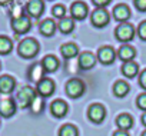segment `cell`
<instances>
[{
  "label": "cell",
  "instance_id": "cell-40",
  "mask_svg": "<svg viewBox=\"0 0 146 136\" xmlns=\"http://www.w3.org/2000/svg\"><path fill=\"white\" fill-rule=\"evenodd\" d=\"M0 67H2V63H0Z\"/></svg>",
  "mask_w": 146,
  "mask_h": 136
},
{
  "label": "cell",
  "instance_id": "cell-5",
  "mask_svg": "<svg viewBox=\"0 0 146 136\" xmlns=\"http://www.w3.org/2000/svg\"><path fill=\"white\" fill-rule=\"evenodd\" d=\"M110 22V15L106 9H95L90 13V23L96 29H103L109 25Z\"/></svg>",
  "mask_w": 146,
  "mask_h": 136
},
{
  "label": "cell",
  "instance_id": "cell-13",
  "mask_svg": "<svg viewBox=\"0 0 146 136\" xmlns=\"http://www.w3.org/2000/svg\"><path fill=\"white\" fill-rule=\"evenodd\" d=\"M17 105L16 100L12 98H3L0 99V116L3 117H12L16 113Z\"/></svg>",
  "mask_w": 146,
  "mask_h": 136
},
{
  "label": "cell",
  "instance_id": "cell-23",
  "mask_svg": "<svg viewBox=\"0 0 146 136\" xmlns=\"http://www.w3.org/2000/svg\"><path fill=\"white\" fill-rule=\"evenodd\" d=\"M122 73H123V76H126L127 79H133V78H136V76H139V64L135 62V60H132V62H127V63H123L122 64Z\"/></svg>",
  "mask_w": 146,
  "mask_h": 136
},
{
  "label": "cell",
  "instance_id": "cell-21",
  "mask_svg": "<svg viewBox=\"0 0 146 136\" xmlns=\"http://www.w3.org/2000/svg\"><path fill=\"white\" fill-rule=\"evenodd\" d=\"M135 125V120H133V116L129 115V113H120L117 117H116V126L119 130H125L127 132L129 129H132Z\"/></svg>",
  "mask_w": 146,
  "mask_h": 136
},
{
  "label": "cell",
  "instance_id": "cell-30",
  "mask_svg": "<svg viewBox=\"0 0 146 136\" xmlns=\"http://www.w3.org/2000/svg\"><path fill=\"white\" fill-rule=\"evenodd\" d=\"M136 34L139 36L140 40L146 42V20H143V22L139 23V26L136 27Z\"/></svg>",
  "mask_w": 146,
  "mask_h": 136
},
{
  "label": "cell",
  "instance_id": "cell-2",
  "mask_svg": "<svg viewBox=\"0 0 146 136\" xmlns=\"http://www.w3.org/2000/svg\"><path fill=\"white\" fill-rule=\"evenodd\" d=\"M64 92L66 95L70 98V99H79L85 95L86 92V85L82 79L79 78H72L66 82V86H64Z\"/></svg>",
  "mask_w": 146,
  "mask_h": 136
},
{
  "label": "cell",
  "instance_id": "cell-16",
  "mask_svg": "<svg viewBox=\"0 0 146 136\" xmlns=\"http://www.w3.org/2000/svg\"><path fill=\"white\" fill-rule=\"evenodd\" d=\"M67 110H69V106H67V103H66L64 100H62V99H56V100H53V102L50 103V112H52V115H53L54 117H57V119L64 117V116L67 115Z\"/></svg>",
  "mask_w": 146,
  "mask_h": 136
},
{
  "label": "cell",
  "instance_id": "cell-9",
  "mask_svg": "<svg viewBox=\"0 0 146 136\" xmlns=\"http://www.w3.org/2000/svg\"><path fill=\"white\" fill-rule=\"evenodd\" d=\"M54 90H56V85H54V82H53L50 78H43V79L36 85V93H37L40 98H43V99L50 98V96L54 93Z\"/></svg>",
  "mask_w": 146,
  "mask_h": 136
},
{
  "label": "cell",
  "instance_id": "cell-14",
  "mask_svg": "<svg viewBox=\"0 0 146 136\" xmlns=\"http://www.w3.org/2000/svg\"><path fill=\"white\" fill-rule=\"evenodd\" d=\"M112 16H113V19H115L116 22H119V23H126V22L130 19L132 12H130V9H129L126 5L119 3V5H116V6L113 7Z\"/></svg>",
  "mask_w": 146,
  "mask_h": 136
},
{
  "label": "cell",
  "instance_id": "cell-27",
  "mask_svg": "<svg viewBox=\"0 0 146 136\" xmlns=\"http://www.w3.org/2000/svg\"><path fill=\"white\" fill-rule=\"evenodd\" d=\"M29 109H30V112H32L33 115H40V113L43 112V109H44V99L37 95V96L33 99V102H32V105H30Z\"/></svg>",
  "mask_w": 146,
  "mask_h": 136
},
{
  "label": "cell",
  "instance_id": "cell-25",
  "mask_svg": "<svg viewBox=\"0 0 146 136\" xmlns=\"http://www.w3.org/2000/svg\"><path fill=\"white\" fill-rule=\"evenodd\" d=\"M57 29L63 33V34H69L75 30V20H73L70 16H66L63 19L59 20L57 23Z\"/></svg>",
  "mask_w": 146,
  "mask_h": 136
},
{
  "label": "cell",
  "instance_id": "cell-35",
  "mask_svg": "<svg viewBox=\"0 0 146 136\" xmlns=\"http://www.w3.org/2000/svg\"><path fill=\"white\" fill-rule=\"evenodd\" d=\"M133 5L139 12H146V0H133Z\"/></svg>",
  "mask_w": 146,
  "mask_h": 136
},
{
  "label": "cell",
  "instance_id": "cell-8",
  "mask_svg": "<svg viewBox=\"0 0 146 136\" xmlns=\"http://www.w3.org/2000/svg\"><path fill=\"white\" fill-rule=\"evenodd\" d=\"M10 26H12V29H13V32L16 34H25V33H27L30 30L32 20H30V17L27 15H25V16H20L17 19H12Z\"/></svg>",
  "mask_w": 146,
  "mask_h": 136
},
{
  "label": "cell",
  "instance_id": "cell-22",
  "mask_svg": "<svg viewBox=\"0 0 146 136\" xmlns=\"http://www.w3.org/2000/svg\"><path fill=\"white\" fill-rule=\"evenodd\" d=\"M56 29H57V25L53 19H44L39 25V30L44 37H52L56 33Z\"/></svg>",
  "mask_w": 146,
  "mask_h": 136
},
{
  "label": "cell",
  "instance_id": "cell-7",
  "mask_svg": "<svg viewBox=\"0 0 146 136\" xmlns=\"http://www.w3.org/2000/svg\"><path fill=\"white\" fill-rule=\"evenodd\" d=\"M25 12L30 19H39L44 13V2L43 0H27Z\"/></svg>",
  "mask_w": 146,
  "mask_h": 136
},
{
  "label": "cell",
  "instance_id": "cell-19",
  "mask_svg": "<svg viewBox=\"0 0 146 136\" xmlns=\"http://www.w3.org/2000/svg\"><path fill=\"white\" fill-rule=\"evenodd\" d=\"M40 64L43 66V69H44L46 73H53V72H56L59 69V64L60 63H59V59L54 54H46L42 59Z\"/></svg>",
  "mask_w": 146,
  "mask_h": 136
},
{
  "label": "cell",
  "instance_id": "cell-31",
  "mask_svg": "<svg viewBox=\"0 0 146 136\" xmlns=\"http://www.w3.org/2000/svg\"><path fill=\"white\" fill-rule=\"evenodd\" d=\"M136 106H137V109L143 110V113L146 112V92L140 93V95L136 98Z\"/></svg>",
  "mask_w": 146,
  "mask_h": 136
},
{
  "label": "cell",
  "instance_id": "cell-4",
  "mask_svg": "<svg viewBox=\"0 0 146 136\" xmlns=\"http://www.w3.org/2000/svg\"><path fill=\"white\" fill-rule=\"evenodd\" d=\"M36 96H37V93H36V89L35 88H32V86H23L17 92L16 100H17V105L22 109H27V107H30V105H32V102H33V99Z\"/></svg>",
  "mask_w": 146,
  "mask_h": 136
},
{
  "label": "cell",
  "instance_id": "cell-12",
  "mask_svg": "<svg viewBox=\"0 0 146 136\" xmlns=\"http://www.w3.org/2000/svg\"><path fill=\"white\" fill-rule=\"evenodd\" d=\"M98 59L96 56L92 53V52H83V53H79V57H78V66L80 70H90L95 67Z\"/></svg>",
  "mask_w": 146,
  "mask_h": 136
},
{
  "label": "cell",
  "instance_id": "cell-32",
  "mask_svg": "<svg viewBox=\"0 0 146 136\" xmlns=\"http://www.w3.org/2000/svg\"><path fill=\"white\" fill-rule=\"evenodd\" d=\"M10 16H12V19H17V17H20V16H25L23 7H20V6H13V7L10 9Z\"/></svg>",
  "mask_w": 146,
  "mask_h": 136
},
{
  "label": "cell",
  "instance_id": "cell-3",
  "mask_svg": "<svg viewBox=\"0 0 146 136\" xmlns=\"http://www.w3.org/2000/svg\"><path fill=\"white\" fill-rule=\"evenodd\" d=\"M136 34V29L132 23L126 22V23H119L115 29V37L117 42H122L123 44H129V42L133 40Z\"/></svg>",
  "mask_w": 146,
  "mask_h": 136
},
{
  "label": "cell",
  "instance_id": "cell-17",
  "mask_svg": "<svg viewBox=\"0 0 146 136\" xmlns=\"http://www.w3.org/2000/svg\"><path fill=\"white\" fill-rule=\"evenodd\" d=\"M116 54L123 63H127V62H132L136 57V49L130 44H122L119 47V50L116 52Z\"/></svg>",
  "mask_w": 146,
  "mask_h": 136
},
{
  "label": "cell",
  "instance_id": "cell-36",
  "mask_svg": "<svg viewBox=\"0 0 146 136\" xmlns=\"http://www.w3.org/2000/svg\"><path fill=\"white\" fill-rule=\"evenodd\" d=\"M113 136H129V133L127 132H125V130H115L113 132Z\"/></svg>",
  "mask_w": 146,
  "mask_h": 136
},
{
  "label": "cell",
  "instance_id": "cell-18",
  "mask_svg": "<svg viewBox=\"0 0 146 136\" xmlns=\"http://www.w3.org/2000/svg\"><path fill=\"white\" fill-rule=\"evenodd\" d=\"M16 88V80L10 75L0 76V93L2 95H10Z\"/></svg>",
  "mask_w": 146,
  "mask_h": 136
},
{
  "label": "cell",
  "instance_id": "cell-33",
  "mask_svg": "<svg viewBox=\"0 0 146 136\" xmlns=\"http://www.w3.org/2000/svg\"><path fill=\"white\" fill-rule=\"evenodd\" d=\"M112 3V0H92V5L96 6V9H105Z\"/></svg>",
  "mask_w": 146,
  "mask_h": 136
},
{
  "label": "cell",
  "instance_id": "cell-39",
  "mask_svg": "<svg viewBox=\"0 0 146 136\" xmlns=\"http://www.w3.org/2000/svg\"><path fill=\"white\" fill-rule=\"evenodd\" d=\"M142 136H146V130H145V132H143V133H142Z\"/></svg>",
  "mask_w": 146,
  "mask_h": 136
},
{
  "label": "cell",
  "instance_id": "cell-15",
  "mask_svg": "<svg viewBox=\"0 0 146 136\" xmlns=\"http://www.w3.org/2000/svg\"><path fill=\"white\" fill-rule=\"evenodd\" d=\"M44 75H46V72H44V69H43V66L40 64V62L30 64V67L27 69V79H29L30 82L36 83V85H37L43 78H46Z\"/></svg>",
  "mask_w": 146,
  "mask_h": 136
},
{
  "label": "cell",
  "instance_id": "cell-38",
  "mask_svg": "<svg viewBox=\"0 0 146 136\" xmlns=\"http://www.w3.org/2000/svg\"><path fill=\"white\" fill-rule=\"evenodd\" d=\"M140 120H142V125H143V126L146 127V112H145V113L142 115V117H140Z\"/></svg>",
  "mask_w": 146,
  "mask_h": 136
},
{
  "label": "cell",
  "instance_id": "cell-29",
  "mask_svg": "<svg viewBox=\"0 0 146 136\" xmlns=\"http://www.w3.org/2000/svg\"><path fill=\"white\" fill-rule=\"evenodd\" d=\"M52 15L56 19H63V17H66V7L63 5H54L52 7Z\"/></svg>",
  "mask_w": 146,
  "mask_h": 136
},
{
  "label": "cell",
  "instance_id": "cell-28",
  "mask_svg": "<svg viewBox=\"0 0 146 136\" xmlns=\"http://www.w3.org/2000/svg\"><path fill=\"white\" fill-rule=\"evenodd\" d=\"M59 136H79V130L75 125L66 123L59 129Z\"/></svg>",
  "mask_w": 146,
  "mask_h": 136
},
{
  "label": "cell",
  "instance_id": "cell-1",
  "mask_svg": "<svg viewBox=\"0 0 146 136\" xmlns=\"http://www.w3.org/2000/svg\"><path fill=\"white\" fill-rule=\"evenodd\" d=\"M39 50H40V44L33 37H26V39L20 40V43L17 46V53L23 59H33L35 56H37Z\"/></svg>",
  "mask_w": 146,
  "mask_h": 136
},
{
  "label": "cell",
  "instance_id": "cell-10",
  "mask_svg": "<svg viewBox=\"0 0 146 136\" xmlns=\"http://www.w3.org/2000/svg\"><path fill=\"white\" fill-rule=\"evenodd\" d=\"M88 117H89L90 122H93L96 125L102 123L105 120V117H106V109H105V106L100 105V103H92L89 106V109H88Z\"/></svg>",
  "mask_w": 146,
  "mask_h": 136
},
{
  "label": "cell",
  "instance_id": "cell-11",
  "mask_svg": "<svg viewBox=\"0 0 146 136\" xmlns=\"http://www.w3.org/2000/svg\"><path fill=\"white\" fill-rule=\"evenodd\" d=\"M117 54L115 52V49L112 46H102L99 47L98 50V54H96V59L102 63V64H112L115 60H116Z\"/></svg>",
  "mask_w": 146,
  "mask_h": 136
},
{
  "label": "cell",
  "instance_id": "cell-20",
  "mask_svg": "<svg viewBox=\"0 0 146 136\" xmlns=\"http://www.w3.org/2000/svg\"><path fill=\"white\" fill-rule=\"evenodd\" d=\"M60 53L63 56L64 60H70L73 57H76L79 54V46L73 42H69V43H64L60 46Z\"/></svg>",
  "mask_w": 146,
  "mask_h": 136
},
{
  "label": "cell",
  "instance_id": "cell-37",
  "mask_svg": "<svg viewBox=\"0 0 146 136\" xmlns=\"http://www.w3.org/2000/svg\"><path fill=\"white\" fill-rule=\"evenodd\" d=\"M13 0H0V6H6V5H10Z\"/></svg>",
  "mask_w": 146,
  "mask_h": 136
},
{
  "label": "cell",
  "instance_id": "cell-24",
  "mask_svg": "<svg viewBox=\"0 0 146 136\" xmlns=\"http://www.w3.org/2000/svg\"><path fill=\"white\" fill-rule=\"evenodd\" d=\"M112 92H113V95L116 98H125L130 92V86L125 80H116L115 85H113V88H112Z\"/></svg>",
  "mask_w": 146,
  "mask_h": 136
},
{
  "label": "cell",
  "instance_id": "cell-6",
  "mask_svg": "<svg viewBox=\"0 0 146 136\" xmlns=\"http://www.w3.org/2000/svg\"><path fill=\"white\" fill-rule=\"evenodd\" d=\"M88 15H89V6L85 2L78 0V2H73L72 3V6H70V17L75 20V22L76 20L78 22L85 20L88 17Z\"/></svg>",
  "mask_w": 146,
  "mask_h": 136
},
{
  "label": "cell",
  "instance_id": "cell-34",
  "mask_svg": "<svg viewBox=\"0 0 146 136\" xmlns=\"http://www.w3.org/2000/svg\"><path fill=\"white\" fill-rule=\"evenodd\" d=\"M137 79H139V86L146 92V69H145V70H142V72L139 73Z\"/></svg>",
  "mask_w": 146,
  "mask_h": 136
},
{
  "label": "cell",
  "instance_id": "cell-26",
  "mask_svg": "<svg viewBox=\"0 0 146 136\" xmlns=\"http://www.w3.org/2000/svg\"><path fill=\"white\" fill-rule=\"evenodd\" d=\"M13 50V42L7 36H0V54H9Z\"/></svg>",
  "mask_w": 146,
  "mask_h": 136
}]
</instances>
